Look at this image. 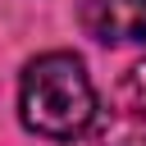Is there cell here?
<instances>
[{
  "instance_id": "1",
  "label": "cell",
  "mask_w": 146,
  "mask_h": 146,
  "mask_svg": "<svg viewBox=\"0 0 146 146\" xmlns=\"http://www.w3.org/2000/svg\"><path fill=\"white\" fill-rule=\"evenodd\" d=\"M18 114L36 137H50V141L82 137L96 123V91H91V78L82 68V59L68 55V50L36 55L23 68Z\"/></svg>"
},
{
  "instance_id": "2",
  "label": "cell",
  "mask_w": 146,
  "mask_h": 146,
  "mask_svg": "<svg viewBox=\"0 0 146 146\" xmlns=\"http://www.w3.org/2000/svg\"><path fill=\"white\" fill-rule=\"evenodd\" d=\"M87 146H146V64L128 68L110 110L91 123Z\"/></svg>"
},
{
  "instance_id": "3",
  "label": "cell",
  "mask_w": 146,
  "mask_h": 146,
  "mask_svg": "<svg viewBox=\"0 0 146 146\" xmlns=\"http://www.w3.org/2000/svg\"><path fill=\"white\" fill-rule=\"evenodd\" d=\"M78 18H82L87 36H96L105 46L146 41V0H82Z\"/></svg>"
}]
</instances>
